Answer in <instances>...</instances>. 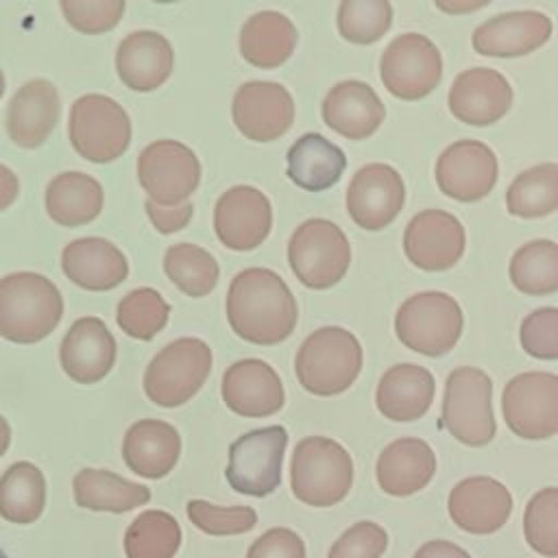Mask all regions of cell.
<instances>
[{
    "label": "cell",
    "instance_id": "1",
    "mask_svg": "<svg viewBox=\"0 0 558 558\" xmlns=\"http://www.w3.org/2000/svg\"><path fill=\"white\" fill-rule=\"evenodd\" d=\"M299 305L288 283L270 268H246L231 279L227 320L246 342L270 347L292 336Z\"/></svg>",
    "mask_w": 558,
    "mask_h": 558
},
{
    "label": "cell",
    "instance_id": "2",
    "mask_svg": "<svg viewBox=\"0 0 558 558\" xmlns=\"http://www.w3.org/2000/svg\"><path fill=\"white\" fill-rule=\"evenodd\" d=\"M63 316L59 288L37 272H11L0 279V336L33 344L52 333Z\"/></svg>",
    "mask_w": 558,
    "mask_h": 558
},
{
    "label": "cell",
    "instance_id": "3",
    "mask_svg": "<svg viewBox=\"0 0 558 558\" xmlns=\"http://www.w3.org/2000/svg\"><path fill=\"white\" fill-rule=\"evenodd\" d=\"M362 371V344L344 327H320L299 347L294 373L316 397H336L353 386Z\"/></svg>",
    "mask_w": 558,
    "mask_h": 558
},
{
    "label": "cell",
    "instance_id": "4",
    "mask_svg": "<svg viewBox=\"0 0 558 558\" xmlns=\"http://www.w3.org/2000/svg\"><path fill=\"white\" fill-rule=\"evenodd\" d=\"M353 486V460L333 438L307 436L296 442L290 460L294 497L314 508L340 504Z\"/></svg>",
    "mask_w": 558,
    "mask_h": 558
},
{
    "label": "cell",
    "instance_id": "5",
    "mask_svg": "<svg viewBox=\"0 0 558 558\" xmlns=\"http://www.w3.org/2000/svg\"><path fill=\"white\" fill-rule=\"evenodd\" d=\"M288 262L294 277L310 290L333 288L349 270L351 244L331 220L307 218L288 242Z\"/></svg>",
    "mask_w": 558,
    "mask_h": 558
},
{
    "label": "cell",
    "instance_id": "6",
    "mask_svg": "<svg viewBox=\"0 0 558 558\" xmlns=\"http://www.w3.org/2000/svg\"><path fill=\"white\" fill-rule=\"evenodd\" d=\"M464 316L453 296L438 290L405 299L395 316L397 338L412 351L438 357L449 353L462 336Z\"/></svg>",
    "mask_w": 558,
    "mask_h": 558
},
{
    "label": "cell",
    "instance_id": "7",
    "mask_svg": "<svg viewBox=\"0 0 558 558\" xmlns=\"http://www.w3.org/2000/svg\"><path fill=\"white\" fill-rule=\"evenodd\" d=\"M442 425L466 447H484L497 434L493 414V381L475 366H458L445 381Z\"/></svg>",
    "mask_w": 558,
    "mask_h": 558
},
{
    "label": "cell",
    "instance_id": "8",
    "mask_svg": "<svg viewBox=\"0 0 558 558\" xmlns=\"http://www.w3.org/2000/svg\"><path fill=\"white\" fill-rule=\"evenodd\" d=\"M209 371V344L201 338H177L150 360L144 373V392L161 408H177L203 388Z\"/></svg>",
    "mask_w": 558,
    "mask_h": 558
},
{
    "label": "cell",
    "instance_id": "9",
    "mask_svg": "<svg viewBox=\"0 0 558 558\" xmlns=\"http://www.w3.org/2000/svg\"><path fill=\"white\" fill-rule=\"evenodd\" d=\"M68 135L83 159L107 163L129 148L131 120L113 98L85 94L76 98L70 109Z\"/></svg>",
    "mask_w": 558,
    "mask_h": 558
},
{
    "label": "cell",
    "instance_id": "10",
    "mask_svg": "<svg viewBox=\"0 0 558 558\" xmlns=\"http://www.w3.org/2000/svg\"><path fill=\"white\" fill-rule=\"evenodd\" d=\"M288 432L283 425L259 427L242 434L229 447L225 469L229 486L248 497H266L281 484Z\"/></svg>",
    "mask_w": 558,
    "mask_h": 558
},
{
    "label": "cell",
    "instance_id": "11",
    "mask_svg": "<svg viewBox=\"0 0 558 558\" xmlns=\"http://www.w3.org/2000/svg\"><path fill=\"white\" fill-rule=\"evenodd\" d=\"M501 412L508 429L525 440H545L558 434V375L530 371L514 375L501 392Z\"/></svg>",
    "mask_w": 558,
    "mask_h": 558
},
{
    "label": "cell",
    "instance_id": "12",
    "mask_svg": "<svg viewBox=\"0 0 558 558\" xmlns=\"http://www.w3.org/2000/svg\"><path fill=\"white\" fill-rule=\"evenodd\" d=\"M384 87L401 100H421L432 94L442 78L440 50L421 33L395 37L379 61Z\"/></svg>",
    "mask_w": 558,
    "mask_h": 558
},
{
    "label": "cell",
    "instance_id": "13",
    "mask_svg": "<svg viewBox=\"0 0 558 558\" xmlns=\"http://www.w3.org/2000/svg\"><path fill=\"white\" fill-rule=\"evenodd\" d=\"M137 179L148 201L163 207L183 205L201 183V161L190 146L157 140L140 153Z\"/></svg>",
    "mask_w": 558,
    "mask_h": 558
},
{
    "label": "cell",
    "instance_id": "14",
    "mask_svg": "<svg viewBox=\"0 0 558 558\" xmlns=\"http://www.w3.org/2000/svg\"><path fill=\"white\" fill-rule=\"evenodd\" d=\"M499 163L490 146L480 140L449 144L436 161V183L442 194L460 203L488 196L497 183Z\"/></svg>",
    "mask_w": 558,
    "mask_h": 558
},
{
    "label": "cell",
    "instance_id": "15",
    "mask_svg": "<svg viewBox=\"0 0 558 558\" xmlns=\"http://www.w3.org/2000/svg\"><path fill=\"white\" fill-rule=\"evenodd\" d=\"M466 246L462 222L445 209H423L410 218L403 231L405 257L421 270L440 272L453 268Z\"/></svg>",
    "mask_w": 558,
    "mask_h": 558
},
{
    "label": "cell",
    "instance_id": "16",
    "mask_svg": "<svg viewBox=\"0 0 558 558\" xmlns=\"http://www.w3.org/2000/svg\"><path fill=\"white\" fill-rule=\"evenodd\" d=\"M233 124L253 142H272L294 122V100L275 81H246L238 87L231 105Z\"/></svg>",
    "mask_w": 558,
    "mask_h": 558
},
{
    "label": "cell",
    "instance_id": "17",
    "mask_svg": "<svg viewBox=\"0 0 558 558\" xmlns=\"http://www.w3.org/2000/svg\"><path fill=\"white\" fill-rule=\"evenodd\" d=\"M403 201V179L388 163L362 166L347 187L349 216L357 227L366 231H379L388 227L399 216Z\"/></svg>",
    "mask_w": 558,
    "mask_h": 558
},
{
    "label": "cell",
    "instance_id": "18",
    "mask_svg": "<svg viewBox=\"0 0 558 558\" xmlns=\"http://www.w3.org/2000/svg\"><path fill=\"white\" fill-rule=\"evenodd\" d=\"M272 229V207L253 185L229 187L214 207V231L231 251L257 248Z\"/></svg>",
    "mask_w": 558,
    "mask_h": 558
},
{
    "label": "cell",
    "instance_id": "19",
    "mask_svg": "<svg viewBox=\"0 0 558 558\" xmlns=\"http://www.w3.org/2000/svg\"><path fill=\"white\" fill-rule=\"evenodd\" d=\"M225 405L248 418H262L279 412L286 403V392L277 371L257 357L233 362L222 375Z\"/></svg>",
    "mask_w": 558,
    "mask_h": 558
},
{
    "label": "cell",
    "instance_id": "20",
    "mask_svg": "<svg viewBox=\"0 0 558 558\" xmlns=\"http://www.w3.org/2000/svg\"><path fill=\"white\" fill-rule=\"evenodd\" d=\"M447 510L462 532L493 534L506 525L512 512V495L499 480L473 475L451 488Z\"/></svg>",
    "mask_w": 558,
    "mask_h": 558
},
{
    "label": "cell",
    "instance_id": "21",
    "mask_svg": "<svg viewBox=\"0 0 558 558\" xmlns=\"http://www.w3.org/2000/svg\"><path fill=\"white\" fill-rule=\"evenodd\" d=\"M447 105L460 122L488 126L510 111L512 87L508 78L493 68H469L451 83Z\"/></svg>",
    "mask_w": 558,
    "mask_h": 558
},
{
    "label": "cell",
    "instance_id": "22",
    "mask_svg": "<svg viewBox=\"0 0 558 558\" xmlns=\"http://www.w3.org/2000/svg\"><path fill=\"white\" fill-rule=\"evenodd\" d=\"M551 20L541 11H508L480 24L473 35L475 52L484 57H523L549 41Z\"/></svg>",
    "mask_w": 558,
    "mask_h": 558
},
{
    "label": "cell",
    "instance_id": "23",
    "mask_svg": "<svg viewBox=\"0 0 558 558\" xmlns=\"http://www.w3.org/2000/svg\"><path fill=\"white\" fill-rule=\"evenodd\" d=\"M59 360L63 373L76 384H96L116 362V340L100 318L83 316L63 336Z\"/></svg>",
    "mask_w": 558,
    "mask_h": 558
},
{
    "label": "cell",
    "instance_id": "24",
    "mask_svg": "<svg viewBox=\"0 0 558 558\" xmlns=\"http://www.w3.org/2000/svg\"><path fill=\"white\" fill-rule=\"evenodd\" d=\"M323 122L347 140L371 137L386 118V107L375 89L357 78L336 83L323 98Z\"/></svg>",
    "mask_w": 558,
    "mask_h": 558
},
{
    "label": "cell",
    "instance_id": "25",
    "mask_svg": "<svg viewBox=\"0 0 558 558\" xmlns=\"http://www.w3.org/2000/svg\"><path fill=\"white\" fill-rule=\"evenodd\" d=\"M61 111L57 87L46 78L24 83L7 107V133L22 148L41 146L52 133Z\"/></svg>",
    "mask_w": 558,
    "mask_h": 558
},
{
    "label": "cell",
    "instance_id": "26",
    "mask_svg": "<svg viewBox=\"0 0 558 558\" xmlns=\"http://www.w3.org/2000/svg\"><path fill=\"white\" fill-rule=\"evenodd\" d=\"M174 65L170 41L155 31L126 35L116 52L120 81L133 92H153L168 81Z\"/></svg>",
    "mask_w": 558,
    "mask_h": 558
},
{
    "label": "cell",
    "instance_id": "27",
    "mask_svg": "<svg viewBox=\"0 0 558 558\" xmlns=\"http://www.w3.org/2000/svg\"><path fill=\"white\" fill-rule=\"evenodd\" d=\"M436 473L434 449L421 438H397L386 445L375 464L379 488L392 497H410L423 490Z\"/></svg>",
    "mask_w": 558,
    "mask_h": 558
},
{
    "label": "cell",
    "instance_id": "28",
    "mask_svg": "<svg viewBox=\"0 0 558 558\" xmlns=\"http://www.w3.org/2000/svg\"><path fill=\"white\" fill-rule=\"evenodd\" d=\"M181 436L179 432L157 418H142L133 423L122 442L124 464L140 477L161 480L179 462Z\"/></svg>",
    "mask_w": 558,
    "mask_h": 558
},
{
    "label": "cell",
    "instance_id": "29",
    "mask_svg": "<svg viewBox=\"0 0 558 558\" xmlns=\"http://www.w3.org/2000/svg\"><path fill=\"white\" fill-rule=\"evenodd\" d=\"M65 277L78 288L102 292L120 286L129 275L124 253L105 238H81L61 253Z\"/></svg>",
    "mask_w": 558,
    "mask_h": 558
},
{
    "label": "cell",
    "instance_id": "30",
    "mask_svg": "<svg viewBox=\"0 0 558 558\" xmlns=\"http://www.w3.org/2000/svg\"><path fill=\"white\" fill-rule=\"evenodd\" d=\"M434 395V375L418 364L401 362L381 375L375 390V405L381 416L397 423H410L429 410Z\"/></svg>",
    "mask_w": 558,
    "mask_h": 558
},
{
    "label": "cell",
    "instance_id": "31",
    "mask_svg": "<svg viewBox=\"0 0 558 558\" xmlns=\"http://www.w3.org/2000/svg\"><path fill=\"white\" fill-rule=\"evenodd\" d=\"M296 39L299 33L290 17L279 11H259L242 24L240 52L251 65L272 70L292 57Z\"/></svg>",
    "mask_w": 558,
    "mask_h": 558
},
{
    "label": "cell",
    "instance_id": "32",
    "mask_svg": "<svg viewBox=\"0 0 558 558\" xmlns=\"http://www.w3.org/2000/svg\"><path fill=\"white\" fill-rule=\"evenodd\" d=\"M286 161L290 181L307 192L329 190L340 181L347 168L344 150L320 133L301 135L290 146Z\"/></svg>",
    "mask_w": 558,
    "mask_h": 558
},
{
    "label": "cell",
    "instance_id": "33",
    "mask_svg": "<svg viewBox=\"0 0 558 558\" xmlns=\"http://www.w3.org/2000/svg\"><path fill=\"white\" fill-rule=\"evenodd\" d=\"M76 506L92 512L122 514L150 501V488L105 469H81L72 480Z\"/></svg>",
    "mask_w": 558,
    "mask_h": 558
},
{
    "label": "cell",
    "instance_id": "34",
    "mask_svg": "<svg viewBox=\"0 0 558 558\" xmlns=\"http://www.w3.org/2000/svg\"><path fill=\"white\" fill-rule=\"evenodd\" d=\"M102 185L85 172H61L46 187V211L61 227H81L98 218Z\"/></svg>",
    "mask_w": 558,
    "mask_h": 558
},
{
    "label": "cell",
    "instance_id": "35",
    "mask_svg": "<svg viewBox=\"0 0 558 558\" xmlns=\"http://www.w3.org/2000/svg\"><path fill=\"white\" fill-rule=\"evenodd\" d=\"M46 506V477L33 462H13L0 477V517L26 525L41 517Z\"/></svg>",
    "mask_w": 558,
    "mask_h": 558
},
{
    "label": "cell",
    "instance_id": "36",
    "mask_svg": "<svg viewBox=\"0 0 558 558\" xmlns=\"http://www.w3.org/2000/svg\"><path fill=\"white\" fill-rule=\"evenodd\" d=\"M508 275L512 286L530 296L558 290V244L551 240H530L510 259Z\"/></svg>",
    "mask_w": 558,
    "mask_h": 558
},
{
    "label": "cell",
    "instance_id": "37",
    "mask_svg": "<svg viewBox=\"0 0 558 558\" xmlns=\"http://www.w3.org/2000/svg\"><path fill=\"white\" fill-rule=\"evenodd\" d=\"M506 207L519 218H541L558 209V163H536L514 177Z\"/></svg>",
    "mask_w": 558,
    "mask_h": 558
},
{
    "label": "cell",
    "instance_id": "38",
    "mask_svg": "<svg viewBox=\"0 0 558 558\" xmlns=\"http://www.w3.org/2000/svg\"><path fill=\"white\" fill-rule=\"evenodd\" d=\"M181 547V525L166 510L137 514L124 532L126 558H174Z\"/></svg>",
    "mask_w": 558,
    "mask_h": 558
},
{
    "label": "cell",
    "instance_id": "39",
    "mask_svg": "<svg viewBox=\"0 0 558 558\" xmlns=\"http://www.w3.org/2000/svg\"><path fill=\"white\" fill-rule=\"evenodd\" d=\"M163 270L168 279L187 296H207L220 277L216 257L190 242L172 244L163 255Z\"/></svg>",
    "mask_w": 558,
    "mask_h": 558
},
{
    "label": "cell",
    "instance_id": "40",
    "mask_svg": "<svg viewBox=\"0 0 558 558\" xmlns=\"http://www.w3.org/2000/svg\"><path fill=\"white\" fill-rule=\"evenodd\" d=\"M168 316H170V305L153 288L131 290L118 303V312H116V320L120 329L135 340L155 338L166 327Z\"/></svg>",
    "mask_w": 558,
    "mask_h": 558
},
{
    "label": "cell",
    "instance_id": "41",
    "mask_svg": "<svg viewBox=\"0 0 558 558\" xmlns=\"http://www.w3.org/2000/svg\"><path fill=\"white\" fill-rule=\"evenodd\" d=\"M338 31L351 44H375L392 24V4L388 0H344L338 9Z\"/></svg>",
    "mask_w": 558,
    "mask_h": 558
},
{
    "label": "cell",
    "instance_id": "42",
    "mask_svg": "<svg viewBox=\"0 0 558 558\" xmlns=\"http://www.w3.org/2000/svg\"><path fill=\"white\" fill-rule=\"evenodd\" d=\"M523 536L532 551L558 558V486L541 488L523 512Z\"/></svg>",
    "mask_w": 558,
    "mask_h": 558
},
{
    "label": "cell",
    "instance_id": "43",
    "mask_svg": "<svg viewBox=\"0 0 558 558\" xmlns=\"http://www.w3.org/2000/svg\"><path fill=\"white\" fill-rule=\"evenodd\" d=\"M185 510L192 525L209 536L244 534L257 525V512L251 506L222 508L203 499H192L187 501Z\"/></svg>",
    "mask_w": 558,
    "mask_h": 558
},
{
    "label": "cell",
    "instance_id": "44",
    "mask_svg": "<svg viewBox=\"0 0 558 558\" xmlns=\"http://www.w3.org/2000/svg\"><path fill=\"white\" fill-rule=\"evenodd\" d=\"M59 7L65 22L87 35L111 31L124 13V0H61Z\"/></svg>",
    "mask_w": 558,
    "mask_h": 558
},
{
    "label": "cell",
    "instance_id": "45",
    "mask_svg": "<svg viewBox=\"0 0 558 558\" xmlns=\"http://www.w3.org/2000/svg\"><path fill=\"white\" fill-rule=\"evenodd\" d=\"M521 347L536 360H558V307H538L519 329Z\"/></svg>",
    "mask_w": 558,
    "mask_h": 558
},
{
    "label": "cell",
    "instance_id": "46",
    "mask_svg": "<svg viewBox=\"0 0 558 558\" xmlns=\"http://www.w3.org/2000/svg\"><path fill=\"white\" fill-rule=\"evenodd\" d=\"M388 547L386 530L375 521H357L331 545L327 558H381Z\"/></svg>",
    "mask_w": 558,
    "mask_h": 558
},
{
    "label": "cell",
    "instance_id": "47",
    "mask_svg": "<svg viewBox=\"0 0 558 558\" xmlns=\"http://www.w3.org/2000/svg\"><path fill=\"white\" fill-rule=\"evenodd\" d=\"M246 558H307L303 538L290 527H270L246 551Z\"/></svg>",
    "mask_w": 558,
    "mask_h": 558
},
{
    "label": "cell",
    "instance_id": "48",
    "mask_svg": "<svg viewBox=\"0 0 558 558\" xmlns=\"http://www.w3.org/2000/svg\"><path fill=\"white\" fill-rule=\"evenodd\" d=\"M146 214L150 218V222L155 225L157 231L161 233H174L179 229H183L192 214H194V207L192 203H183V205H174V207H163V205H157L153 201H146Z\"/></svg>",
    "mask_w": 558,
    "mask_h": 558
},
{
    "label": "cell",
    "instance_id": "49",
    "mask_svg": "<svg viewBox=\"0 0 558 558\" xmlns=\"http://www.w3.org/2000/svg\"><path fill=\"white\" fill-rule=\"evenodd\" d=\"M412 558H471V554L451 541L434 538L423 543Z\"/></svg>",
    "mask_w": 558,
    "mask_h": 558
},
{
    "label": "cell",
    "instance_id": "50",
    "mask_svg": "<svg viewBox=\"0 0 558 558\" xmlns=\"http://www.w3.org/2000/svg\"><path fill=\"white\" fill-rule=\"evenodd\" d=\"M20 194V181L7 166L0 163V211L11 207Z\"/></svg>",
    "mask_w": 558,
    "mask_h": 558
},
{
    "label": "cell",
    "instance_id": "51",
    "mask_svg": "<svg viewBox=\"0 0 558 558\" xmlns=\"http://www.w3.org/2000/svg\"><path fill=\"white\" fill-rule=\"evenodd\" d=\"M9 445H11V427H9L7 418L0 414V458L7 453Z\"/></svg>",
    "mask_w": 558,
    "mask_h": 558
},
{
    "label": "cell",
    "instance_id": "52",
    "mask_svg": "<svg viewBox=\"0 0 558 558\" xmlns=\"http://www.w3.org/2000/svg\"><path fill=\"white\" fill-rule=\"evenodd\" d=\"M488 2H473V4H456V7H451V4H447V2H436V7L438 9H442V11H471V9H477V7H486Z\"/></svg>",
    "mask_w": 558,
    "mask_h": 558
},
{
    "label": "cell",
    "instance_id": "53",
    "mask_svg": "<svg viewBox=\"0 0 558 558\" xmlns=\"http://www.w3.org/2000/svg\"><path fill=\"white\" fill-rule=\"evenodd\" d=\"M2 94H4V74L0 70V98H2Z\"/></svg>",
    "mask_w": 558,
    "mask_h": 558
},
{
    "label": "cell",
    "instance_id": "54",
    "mask_svg": "<svg viewBox=\"0 0 558 558\" xmlns=\"http://www.w3.org/2000/svg\"><path fill=\"white\" fill-rule=\"evenodd\" d=\"M0 558H7V556H4V551H2V549H0Z\"/></svg>",
    "mask_w": 558,
    "mask_h": 558
}]
</instances>
